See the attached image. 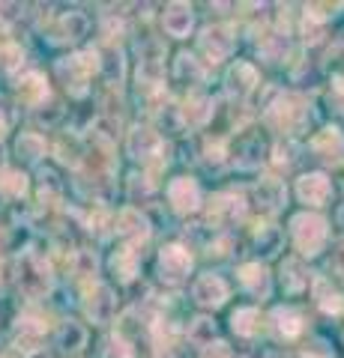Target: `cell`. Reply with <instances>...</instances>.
Listing matches in <instances>:
<instances>
[{
    "label": "cell",
    "instance_id": "36",
    "mask_svg": "<svg viewBox=\"0 0 344 358\" xmlns=\"http://www.w3.org/2000/svg\"><path fill=\"white\" fill-rule=\"evenodd\" d=\"M153 194V182L147 176H141V173H135V176H129V200L132 203H138V200H147Z\"/></svg>",
    "mask_w": 344,
    "mask_h": 358
},
{
    "label": "cell",
    "instance_id": "4",
    "mask_svg": "<svg viewBox=\"0 0 344 358\" xmlns=\"http://www.w3.org/2000/svg\"><path fill=\"white\" fill-rule=\"evenodd\" d=\"M18 287H21V293H25L27 299H39V296H46L48 293V287H51V268L48 263H42L39 257H25L18 266Z\"/></svg>",
    "mask_w": 344,
    "mask_h": 358
},
{
    "label": "cell",
    "instance_id": "22",
    "mask_svg": "<svg viewBox=\"0 0 344 358\" xmlns=\"http://www.w3.org/2000/svg\"><path fill=\"white\" fill-rule=\"evenodd\" d=\"M308 268L303 266V260L299 257H287V260L282 263V287H284V293H291V296H299L303 289L308 287Z\"/></svg>",
    "mask_w": 344,
    "mask_h": 358
},
{
    "label": "cell",
    "instance_id": "5",
    "mask_svg": "<svg viewBox=\"0 0 344 358\" xmlns=\"http://www.w3.org/2000/svg\"><path fill=\"white\" fill-rule=\"evenodd\" d=\"M198 48H201V54L209 63H221V60H228L231 54H234L237 36H234V30H231L228 24H213V27H207L201 33Z\"/></svg>",
    "mask_w": 344,
    "mask_h": 358
},
{
    "label": "cell",
    "instance_id": "10",
    "mask_svg": "<svg viewBox=\"0 0 344 358\" xmlns=\"http://www.w3.org/2000/svg\"><path fill=\"white\" fill-rule=\"evenodd\" d=\"M168 203L174 206V212L188 215V212H195L201 206V185L192 176H177L168 185Z\"/></svg>",
    "mask_w": 344,
    "mask_h": 358
},
{
    "label": "cell",
    "instance_id": "35",
    "mask_svg": "<svg viewBox=\"0 0 344 358\" xmlns=\"http://www.w3.org/2000/svg\"><path fill=\"white\" fill-rule=\"evenodd\" d=\"M21 63H25V51H21L18 45L0 48V72H15V69H21Z\"/></svg>",
    "mask_w": 344,
    "mask_h": 358
},
{
    "label": "cell",
    "instance_id": "3",
    "mask_svg": "<svg viewBox=\"0 0 344 358\" xmlns=\"http://www.w3.org/2000/svg\"><path fill=\"white\" fill-rule=\"evenodd\" d=\"M102 69V60H99V51L96 48H87L78 54H69V57L57 60V75L60 81L66 84L72 96H84L87 93V78L93 72Z\"/></svg>",
    "mask_w": 344,
    "mask_h": 358
},
{
    "label": "cell",
    "instance_id": "33",
    "mask_svg": "<svg viewBox=\"0 0 344 358\" xmlns=\"http://www.w3.org/2000/svg\"><path fill=\"white\" fill-rule=\"evenodd\" d=\"M258 51H261V57L266 63L284 60V54H287V36H282V33H266V36L258 42Z\"/></svg>",
    "mask_w": 344,
    "mask_h": 358
},
{
    "label": "cell",
    "instance_id": "32",
    "mask_svg": "<svg viewBox=\"0 0 344 358\" xmlns=\"http://www.w3.org/2000/svg\"><path fill=\"white\" fill-rule=\"evenodd\" d=\"M174 72H177V78H180V81H186L188 87H198V84L204 81V66L198 63L192 54H180V57H177Z\"/></svg>",
    "mask_w": 344,
    "mask_h": 358
},
{
    "label": "cell",
    "instance_id": "41",
    "mask_svg": "<svg viewBox=\"0 0 344 358\" xmlns=\"http://www.w3.org/2000/svg\"><path fill=\"white\" fill-rule=\"evenodd\" d=\"M329 266H332V272H336L341 281H344V245H338L336 251H332V260H329Z\"/></svg>",
    "mask_w": 344,
    "mask_h": 358
},
{
    "label": "cell",
    "instance_id": "38",
    "mask_svg": "<svg viewBox=\"0 0 344 358\" xmlns=\"http://www.w3.org/2000/svg\"><path fill=\"white\" fill-rule=\"evenodd\" d=\"M296 143L291 141V138H284V141H279L275 143V150H273V162L275 164H284V167H291L294 162H296Z\"/></svg>",
    "mask_w": 344,
    "mask_h": 358
},
{
    "label": "cell",
    "instance_id": "8",
    "mask_svg": "<svg viewBox=\"0 0 344 358\" xmlns=\"http://www.w3.org/2000/svg\"><path fill=\"white\" fill-rule=\"evenodd\" d=\"M258 84H261V78H258V69H254L252 63H246V60H240V63H234L228 69V75H225V90H228V96L231 99H249L254 90H258Z\"/></svg>",
    "mask_w": 344,
    "mask_h": 358
},
{
    "label": "cell",
    "instance_id": "12",
    "mask_svg": "<svg viewBox=\"0 0 344 358\" xmlns=\"http://www.w3.org/2000/svg\"><path fill=\"white\" fill-rule=\"evenodd\" d=\"M84 310H87V317H90L96 326H105V322L114 320L117 317V299H114V293H111V287L96 284L90 293H87Z\"/></svg>",
    "mask_w": 344,
    "mask_h": 358
},
{
    "label": "cell",
    "instance_id": "1",
    "mask_svg": "<svg viewBox=\"0 0 344 358\" xmlns=\"http://www.w3.org/2000/svg\"><path fill=\"white\" fill-rule=\"evenodd\" d=\"M291 239L299 257H317L329 242V221L317 212H299L291 218Z\"/></svg>",
    "mask_w": 344,
    "mask_h": 358
},
{
    "label": "cell",
    "instance_id": "18",
    "mask_svg": "<svg viewBox=\"0 0 344 358\" xmlns=\"http://www.w3.org/2000/svg\"><path fill=\"white\" fill-rule=\"evenodd\" d=\"M114 230L123 239H129L132 245H141V242L150 239V221H147V215H141V209H135V206H129V209L120 212Z\"/></svg>",
    "mask_w": 344,
    "mask_h": 358
},
{
    "label": "cell",
    "instance_id": "16",
    "mask_svg": "<svg viewBox=\"0 0 344 358\" xmlns=\"http://www.w3.org/2000/svg\"><path fill=\"white\" fill-rule=\"evenodd\" d=\"M126 150L135 162H150L156 159L159 150H162V138L153 129L147 126H135L129 131V141H126Z\"/></svg>",
    "mask_w": 344,
    "mask_h": 358
},
{
    "label": "cell",
    "instance_id": "6",
    "mask_svg": "<svg viewBox=\"0 0 344 358\" xmlns=\"http://www.w3.org/2000/svg\"><path fill=\"white\" fill-rule=\"evenodd\" d=\"M192 272V254L183 245H165L159 251V278L165 284H183Z\"/></svg>",
    "mask_w": 344,
    "mask_h": 358
},
{
    "label": "cell",
    "instance_id": "21",
    "mask_svg": "<svg viewBox=\"0 0 344 358\" xmlns=\"http://www.w3.org/2000/svg\"><path fill=\"white\" fill-rule=\"evenodd\" d=\"M231 329H234L240 338H261L263 334V313L258 308H237L231 313Z\"/></svg>",
    "mask_w": 344,
    "mask_h": 358
},
{
    "label": "cell",
    "instance_id": "25",
    "mask_svg": "<svg viewBox=\"0 0 344 358\" xmlns=\"http://www.w3.org/2000/svg\"><path fill=\"white\" fill-rule=\"evenodd\" d=\"M60 42H78L81 36H87V15L84 13H66L57 27H54Z\"/></svg>",
    "mask_w": 344,
    "mask_h": 358
},
{
    "label": "cell",
    "instance_id": "29",
    "mask_svg": "<svg viewBox=\"0 0 344 358\" xmlns=\"http://www.w3.org/2000/svg\"><path fill=\"white\" fill-rule=\"evenodd\" d=\"M216 334H219V329L209 317H198V320H192V326H188V341L195 346H201V350H209V346H213Z\"/></svg>",
    "mask_w": 344,
    "mask_h": 358
},
{
    "label": "cell",
    "instance_id": "2",
    "mask_svg": "<svg viewBox=\"0 0 344 358\" xmlns=\"http://www.w3.org/2000/svg\"><path fill=\"white\" fill-rule=\"evenodd\" d=\"M312 105L305 102V99H299V96H279L273 105H266V122H270L273 129H279V131H287V134H296V131H303L308 122H312V110H308Z\"/></svg>",
    "mask_w": 344,
    "mask_h": 358
},
{
    "label": "cell",
    "instance_id": "11",
    "mask_svg": "<svg viewBox=\"0 0 344 358\" xmlns=\"http://www.w3.org/2000/svg\"><path fill=\"white\" fill-rule=\"evenodd\" d=\"M312 152L326 164H341L344 162V131L338 126L320 129L312 138Z\"/></svg>",
    "mask_w": 344,
    "mask_h": 358
},
{
    "label": "cell",
    "instance_id": "34",
    "mask_svg": "<svg viewBox=\"0 0 344 358\" xmlns=\"http://www.w3.org/2000/svg\"><path fill=\"white\" fill-rule=\"evenodd\" d=\"M0 192L6 197H21L27 192V176L25 173H15V171H6L0 176Z\"/></svg>",
    "mask_w": 344,
    "mask_h": 358
},
{
    "label": "cell",
    "instance_id": "28",
    "mask_svg": "<svg viewBox=\"0 0 344 358\" xmlns=\"http://www.w3.org/2000/svg\"><path fill=\"white\" fill-rule=\"evenodd\" d=\"M254 248H258L263 257L279 254V248H282V230L275 227V224H261V227L254 230Z\"/></svg>",
    "mask_w": 344,
    "mask_h": 358
},
{
    "label": "cell",
    "instance_id": "31",
    "mask_svg": "<svg viewBox=\"0 0 344 358\" xmlns=\"http://www.w3.org/2000/svg\"><path fill=\"white\" fill-rule=\"evenodd\" d=\"M183 117H186V122H192V126H204V122L213 117V99L209 96H192L186 102Z\"/></svg>",
    "mask_w": 344,
    "mask_h": 358
},
{
    "label": "cell",
    "instance_id": "9",
    "mask_svg": "<svg viewBox=\"0 0 344 358\" xmlns=\"http://www.w3.org/2000/svg\"><path fill=\"white\" fill-rule=\"evenodd\" d=\"M246 218V200L240 194H219L209 203V221L216 227H237Z\"/></svg>",
    "mask_w": 344,
    "mask_h": 358
},
{
    "label": "cell",
    "instance_id": "42",
    "mask_svg": "<svg viewBox=\"0 0 344 358\" xmlns=\"http://www.w3.org/2000/svg\"><path fill=\"white\" fill-rule=\"evenodd\" d=\"M18 3H0V21H4V24H9V21H15L21 13H18Z\"/></svg>",
    "mask_w": 344,
    "mask_h": 358
},
{
    "label": "cell",
    "instance_id": "23",
    "mask_svg": "<svg viewBox=\"0 0 344 358\" xmlns=\"http://www.w3.org/2000/svg\"><path fill=\"white\" fill-rule=\"evenodd\" d=\"M15 93H18V99H21L25 105H42V102L48 99V81H46V78H42L39 72H27V75L18 81Z\"/></svg>",
    "mask_w": 344,
    "mask_h": 358
},
{
    "label": "cell",
    "instance_id": "27",
    "mask_svg": "<svg viewBox=\"0 0 344 358\" xmlns=\"http://www.w3.org/2000/svg\"><path fill=\"white\" fill-rule=\"evenodd\" d=\"M87 343V331H84V326L81 322H63L60 326V331H57V346L63 352H78L81 346Z\"/></svg>",
    "mask_w": 344,
    "mask_h": 358
},
{
    "label": "cell",
    "instance_id": "7",
    "mask_svg": "<svg viewBox=\"0 0 344 358\" xmlns=\"http://www.w3.org/2000/svg\"><path fill=\"white\" fill-rule=\"evenodd\" d=\"M296 197H299V203H305V206H324L326 200L332 197V182H329V176L326 173H303L296 179Z\"/></svg>",
    "mask_w": 344,
    "mask_h": 358
},
{
    "label": "cell",
    "instance_id": "24",
    "mask_svg": "<svg viewBox=\"0 0 344 358\" xmlns=\"http://www.w3.org/2000/svg\"><path fill=\"white\" fill-rule=\"evenodd\" d=\"M111 268H114V275H117L123 284L135 281V278H138V268H141L138 251H135V248H120V251H114V257H111Z\"/></svg>",
    "mask_w": 344,
    "mask_h": 358
},
{
    "label": "cell",
    "instance_id": "37",
    "mask_svg": "<svg viewBox=\"0 0 344 358\" xmlns=\"http://www.w3.org/2000/svg\"><path fill=\"white\" fill-rule=\"evenodd\" d=\"M57 155L63 164H78L81 162V150H78V138H60L57 143Z\"/></svg>",
    "mask_w": 344,
    "mask_h": 358
},
{
    "label": "cell",
    "instance_id": "20",
    "mask_svg": "<svg viewBox=\"0 0 344 358\" xmlns=\"http://www.w3.org/2000/svg\"><path fill=\"white\" fill-rule=\"evenodd\" d=\"M273 329L279 331V338L294 341V338H299V334H303V329H305V317H303V313H299L296 308L282 305V308H275V310H273Z\"/></svg>",
    "mask_w": 344,
    "mask_h": 358
},
{
    "label": "cell",
    "instance_id": "40",
    "mask_svg": "<svg viewBox=\"0 0 344 358\" xmlns=\"http://www.w3.org/2000/svg\"><path fill=\"white\" fill-rule=\"evenodd\" d=\"M108 358H135V352H132V346L123 338H111L108 341Z\"/></svg>",
    "mask_w": 344,
    "mask_h": 358
},
{
    "label": "cell",
    "instance_id": "43",
    "mask_svg": "<svg viewBox=\"0 0 344 358\" xmlns=\"http://www.w3.org/2000/svg\"><path fill=\"white\" fill-rule=\"evenodd\" d=\"M332 96H336L338 102H344V75H336V78H332Z\"/></svg>",
    "mask_w": 344,
    "mask_h": 358
},
{
    "label": "cell",
    "instance_id": "44",
    "mask_svg": "<svg viewBox=\"0 0 344 358\" xmlns=\"http://www.w3.org/2000/svg\"><path fill=\"white\" fill-rule=\"evenodd\" d=\"M6 129H9V122H6V114H4V108H0V141L6 138Z\"/></svg>",
    "mask_w": 344,
    "mask_h": 358
},
{
    "label": "cell",
    "instance_id": "13",
    "mask_svg": "<svg viewBox=\"0 0 344 358\" xmlns=\"http://www.w3.org/2000/svg\"><path fill=\"white\" fill-rule=\"evenodd\" d=\"M192 299L198 301L201 308H221L228 301V284L221 281L219 275L207 272L201 275L198 281L192 284Z\"/></svg>",
    "mask_w": 344,
    "mask_h": 358
},
{
    "label": "cell",
    "instance_id": "14",
    "mask_svg": "<svg viewBox=\"0 0 344 358\" xmlns=\"http://www.w3.org/2000/svg\"><path fill=\"white\" fill-rule=\"evenodd\" d=\"M240 287L246 289L249 296L254 299H270L273 293V275H270V268H266L263 263H246V266H240Z\"/></svg>",
    "mask_w": 344,
    "mask_h": 358
},
{
    "label": "cell",
    "instance_id": "19",
    "mask_svg": "<svg viewBox=\"0 0 344 358\" xmlns=\"http://www.w3.org/2000/svg\"><path fill=\"white\" fill-rule=\"evenodd\" d=\"M162 24H165V30H168V36L186 39L188 30H192V24H195L192 6L188 3H168L165 6V13H162Z\"/></svg>",
    "mask_w": 344,
    "mask_h": 358
},
{
    "label": "cell",
    "instance_id": "15",
    "mask_svg": "<svg viewBox=\"0 0 344 358\" xmlns=\"http://www.w3.org/2000/svg\"><path fill=\"white\" fill-rule=\"evenodd\" d=\"M312 296L317 301V308L329 313V317H341L344 313V289L332 284V278L317 275L312 281Z\"/></svg>",
    "mask_w": 344,
    "mask_h": 358
},
{
    "label": "cell",
    "instance_id": "45",
    "mask_svg": "<svg viewBox=\"0 0 344 358\" xmlns=\"http://www.w3.org/2000/svg\"><path fill=\"white\" fill-rule=\"evenodd\" d=\"M338 227H341V233H344V206L338 209Z\"/></svg>",
    "mask_w": 344,
    "mask_h": 358
},
{
    "label": "cell",
    "instance_id": "26",
    "mask_svg": "<svg viewBox=\"0 0 344 358\" xmlns=\"http://www.w3.org/2000/svg\"><path fill=\"white\" fill-rule=\"evenodd\" d=\"M15 152L21 162H39L46 155V138L36 131H21V138L15 141Z\"/></svg>",
    "mask_w": 344,
    "mask_h": 358
},
{
    "label": "cell",
    "instance_id": "39",
    "mask_svg": "<svg viewBox=\"0 0 344 358\" xmlns=\"http://www.w3.org/2000/svg\"><path fill=\"white\" fill-rule=\"evenodd\" d=\"M75 275H78V278H90V275H96V257H93V254H87V251H81L78 257H75Z\"/></svg>",
    "mask_w": 344,
    "mask_h": 358
},
{
    "label": "cell",
    "instance_id": "17",
    "mask_svg": "<svg viewBox=\"0 0 344 358\" xmlns=\"http://www.w3.org/2000/svg\"><path fill=\"white\" fill-rule=\"evenodd\" d=\"M254 203H258L263 212H270V215H275V212H282L284 203H287V188L282 179L275 176H263L258 185H254Z\"/></svg>",
    "mask_w": 344,
    "mask_h": 358
},
{
    "label": "cell",
    "instance_id": "30",
    "mask_svg": "<svg viewBox=\"0 0 344 358\" xmlns=\"http://www.w3.org/2000/svg\"><path fill=\"white\" fill-rule=\"evenodd\" d=\"M263 155H266V147H263V141L258 138V134H252V138L240 141V150H237L240 167H258L263 162Z\"/></svg>",
    "mask_w": 344,
    "mask_h": 358
}]
</instances>
